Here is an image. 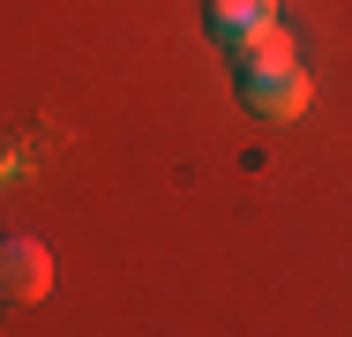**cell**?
Segmentation results:
<instances>
[{"instance_id": "cell-1", "label": "cell", "mask_w": 352, "mask_h": 337, "mask_svg": "<svg viewBox=\"0 0 352 337\" xmlns=\"http://www.w3.org/2000/svg\"><path fill=\"white\" fill-rule=\"evenodd\" d=\"M232 83H240V105L263 113V120H300L307 113V67L285 45V30L263 38V45H240L232 53Z\"/></svg>"}, {"instance_id": "cell-3", "label": "cell", "mask_w": 352, "mask_h": 337, "mask_svg": "<svg viewBox=\"0 0 352 337\" xmlns=\"http://www.w3.org/2000/svg\"><path fill=\"white\" fill-rule=\"evenodd\" d=\"M203 23H210V38L225 53H240V45H263V38H278V0H203Z\"/></svg>"}, {"instance_id": "cell-2", "label": "cell", "mask_w": 352, "mask_h": 337, "mask_svg": "<svg viewBox=\"0 0 352 337\" xmlns=\"http://www.w3.org/2000/svg\"><path fill=\"white\" fill-rule=\"evenodd\" d=\"M45 292H53V255H45L30 232H0V300L38 307Z\"/></svg>"}]
</instances>
